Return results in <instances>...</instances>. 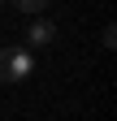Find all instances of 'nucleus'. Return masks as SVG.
<instances>
[{"label": "nucleus", "mask_w": 117, "mask_h": 121, "mask_svg": "<svg viewBox=\"0 0 117 121\" xmlns=\"http://www.w3.org/2000/svg\"><path fill=\"white\" fill-rule=\"evenodd\" d=\"M35 73V52L31 48H4L0 52V82H26Z\"/></svg>", "instance_id": "obj_1"}, {"label": "nucleus", "mask_w": 117, "mask_h": 121, "mask_svg": "<svg viewBox=\"0 0 117 121\" xmlns=\"http://www.w3.org/2000/svg\"><path fill=\"white\" fill-rule=\"evenodd\" d=\"M0 9H4V0H0Z\"/></svg>", "instance_id": "obj_4"}, {"label": "nucleus", "mask_w": 117, "mask_h": 121, "mask_svg": "<svg viewBox=\"0 0 117 121\" xmlns=\"http://www.w3.org/2000/svg\"><path fill=\"white\" fill-rule=\"evenodd\" d=\"M52 39H56V17H43L39 13V17L31 22V48H48Z\"/></svg>", "instance_id": "obj_2"}, {"label": "nucleus", "mask_w": 117, "mask_h": 121, "mask_svg": "<svg viewBox=\"0 0 117 121\" xmlns=\"http://www.w3.org/2000/svg\"><path fill=\"white\" fill-rule=\"evenodd\" d=\"M52 0H13V9L18 13H31V17H39V13H48Z\"/></svg>", "instance_id": "obj_3"}]
</instances>
